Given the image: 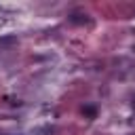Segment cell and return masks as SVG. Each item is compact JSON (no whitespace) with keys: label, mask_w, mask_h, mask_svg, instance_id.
<instances>
[{"label":"cell","mask_w":135,"mask_h":135,"mask_svg":"<svg viewBox=\"0 0 135 135\" xmlns=\"http://www.w3.org/2000/svg\"><path fill=\"white\" fill-rule=\"evenodd\" d=\"M82 112H84L89 118H95V116H97V110H95L93 105H86V108H82Z\"/></svg>","instance_id":"1"}]
</instances>
